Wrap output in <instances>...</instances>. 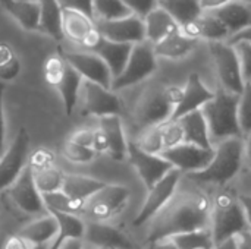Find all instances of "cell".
Instances as JSON below:
<instances>
[{"mask_svg": "<svg viewBox=\"0 0 251 249\" xmlns=\"http://www.w3.org/2000/svg\"><path fill=\"white\" fill-rule=\"evenodd\" d=\"M212 200L199 189H181L150 220L147 244L153 245L174 236L203 230L210 225Z\"/></svg>", "mask_w": 251, "mask_h": 249, "instance_id": "cell-1", "label": "cell"}, {"mask_svg": "<svg viewBox=\"0 0 251 249\" xmlns=\"http://www.w3.org/2000/svg\"><path fill=\"white\" fill-rule=\"evenodd\" d=\"M182 90L175 85L151 84L143 90L132 110L135 122L146 128L160 125L172 119Z\"/></svg>", "mask_w": 251, "mask_h": 249, "instance_id": "cell-2", "label": "cell"}, {"mask_svg": "<svg viewBox=\"0 0 251 249\" xmlns=\"http://www.w3.org/2000/svg\"><path fill=\"white\" fill-rule=\"evenodd\" d=\"M240 97L219 88L213 100L201 109L212 141L222 142L229 138H243L238 119Z\"/></svg>", "mask_w": 251, "mask_h": 249, "instance_id": "cell-3", "label": "cell"}, {"mask_svg": "<svg viewBox=\"0 0 251 249\" xmlns=\"http://www.w3.org/2000/svg\"><path fill=\"white\" fill-rule=\"evenodd\" d=\"M243 158H244L243 138L225 139L219 142V145L216 147L210 164L201 172L188 175V178L193 181L224 186L237 176V173L241 169Z\"/></svg>", "mask_w": 251, "mask_h": 249, "instance_id": "cell-4", "label": "cell"}, {"mask_svg": "<svg viewBox=\"0 0 251 249\" xmlns=\"http://www.w3.org/2000/svg\"><path fill=\"white\" fill-rule=\"evenodd\" d=\"M210 225L215 245L235 238L250 227L240 198L231 192H221L212 201Z\"/></svg>", "mask_w": 251, "mask_h": 249, "instance_id": "cell-5", "label": "cell"}, {"mask_svg": "<svg viewBox=\"0 0 251 249\" xmlns=\"http://www.w3.org/2000/svg\"><path fill=\"white\" fill-rule=\"evenodd\" d=\"M44 78L50 87H53L63 103L65 114L72 116L79 97V90L82 85V76L63 59L57 51L51 54L44 63Z\"/></svg>", "mask_w": 251, "mask_h": 249, "instance_id": "cell-6", "label": "cell"}, {"mask_svg": "<svg viewBox=\"0 0 251 249\" xmlns=\"http://www.w3.org/2000/svg\"><path fill=\"white\" fill-rule=\"evenodd\" d=\"M209 48L216 66L221 88L234 95H241L246 81L243 78L241 62L235 47L225 41H209Z\"/></svg>", "mask_w": 251, "mask_h": 249, "instance_id": "cell-7", "label": "cell"}, {"mask_svg": "<svg viewBox=\"0 0 251 249\" xmlns=\"http://www.w3.org/2000/svg\"><path fill=\"white\" fill-rule=\"evenodd\" d=\"M156 53L154 47L150 41H143L138 44H134L131 56L128 59V63L124 69V72L113 79L112 82V91H119L128 87H132L146 78H149L157 68L156 63Z\"/></svg>", "mask_w": 251, "mask_h": 249, "instance_id": "cell-8", "label": "cell"}, {"mask_svg": "<svg viewBox=\"0 0 251 249\" xmlns=\"http://www.w3.org/2000/svg\"><path fill=\"white\" fill-rule=\"evenodd\" d=\"M129 195L131 192L126 186L106 183L104 188L87 200L82 214L91 222H106L125 208Z\"/></svg>", "mask_w": 251, "mask_h": 249, "instance_id": "cell-9", "label": "cell"}, {"mask_svg": "<svg viewBox=\"0 0 251 249\" xmlns=\"http://www.w3.org/2000/svg\"><path fill=\"white\" fill-rule=\"evenodd\" d=\"M78 103L82 116H96L100 119L104 116H119L122 112V103L112 90L90 81H82Z\"/></svg>", "mask_w": 251, "mask_h": 249, "instance_id": "cell-10", "label": "cell"}, {"mask_svg": "<svg viewBox=\"0 0 251 249\" xmlns=\"http://www.w3.org/2000/svg\"><path fill=\"white\" fill-rule=\"evenodd\" d=\"M29 135L25 128H19L9 148L0 156V192L9 189L28 164Z\"/></svg>", "mask_w": 251, "mask_h": 249, "instance_id": "cell-11", "label": "cell"}, {"mask_svg": "<svg viewBox=\"0 0 251 249\" xmlns=\"http://www.w3.org/2000/svg\"><path fill=\"white\" fill-rule=\"evenodd\" d=\"M181 176H182V172H179L178 169H172L160 182H157L149 191V195H147L140 213L132 220V225L135 227L147 225L172 200V197L178 191Z\"/></svg>", "mask_w": 251, "mask_h": 249, "instance_id": "cell-12", "label": "cell"}, {"mask_svg": "<svg viewBox=\"0 0 251 249\" xmlns=\"http://www.w3.org/2000/svg\"><path fill=\"white\" fill-rule=\"evenodd\" d=\"M59 53L82 76L84 81L99 84L107 90L112 88V72L100 56L91 51H63L62 48Z\"/></svg>", "mask_w": 251, "mask_h": 249, "instance_id": "cell-13", "label": "cell"}, {"mask_svg": "<svg viewBox=\"0 0 251 249\" xmlns=\"http://www.w3.org/2000/svg\"><path fill=\"white\" fill-rule=\"evenodd\" d=\"M94 23L101 37L109 41L134 45L147 40L144 19L134 13L113 21H94Z\"/></svg>", "mask_w": 251, "mask_h": 249, "instance_id": "cell-14", "label": "cell"}, {"mask_svg": "<svg viewBox=\"0 0 251 249\" xmlns=\"http://www.w3.org/2000/svg\"><path fill=\"white\" fill-rule=\"evenodd\" d=\"M163 158H166L174 169H178L179 172H187L188 175L197 173L204 170L215 156V148H201L194 144H179L176 147H172L160 154Z\"/></svg>", "mask_w": 251, "mask_h": 249, "instance_id": "cell-15", "label": "cell"}, {"mask_svg": "<svg viewBox=\"0 0 251 249\" xmlns=\"http://www.w3.org/2000/svg\"><path fill=\"white\" fill-rule=\"evenodd\" d=\"M128 158L149 191L174 169V166L166 158L162 156L144 153L134 142L128 144Z\"/></svg>", "mask_w": 251, "mask_h": 249, "instance_id": "cell-16", "label": "cell"}, {"mask_svg": "<svg viewBox=\"0 0 251 249\" xmlns=\"http://www.w3.org/2000/svg\"><path fill=\"white\" fill-rule=\"evenodd\" d=\"M12 203L26 214H41L46 211V205L43 201L41 192L35 186L34 172L26 164L21 176L13 182V185L7 189Z\"/></svg>", "mask_w": 251, "mask_h": 249, "instance_id": "cell-17", "label": "cell"}, {"mask_svg": "<svg viewBox=\"0 0 251 249\" xmlns=\"http://www.w3.org/2000/svg\"><path fill=\"white\" fill-rule=\"evenodd\" d=\"M213 97H215V92H212L201 82L199 73H191L187 79L185 87L182 88L179 103L171 120H178L188 113L201 110L210 100H213Z\"/></svg>", "mask_w": 251, "mask_h": 249, "instance_id": "cell-18", "label": "cell"}, {"mask_svg": "<svg viewBox=\"0 0 251 249\" xmlns=\"http://www.w3.org/2000/svg\"><path fill=\"white\" fill-rule=\"evenodd\" d=\"M84 238L91 247L96 248L143 249L134 244L125 233L109 225H104L103 222H91L87 225Z\"/></svg>", "mask_w": 251, "mask_h": 249, "instance_id": "cell-19", "label": "cell"}, {"mask_svg": "<svg viewBox=\"0 0 251 249\" xmlns=\"http://www.w3.org/2000/svg\"><path fill=\"white\" fill-rule=\"evenodd\" d=\"M181 32L190 38H206L207 41H224L231 37L228 28L212 12H203L199 19L181 26Z\"/></svg>", "mask_w": 251, "mask_h": 249, "instance_id": "cell-20", "label": "cell"}, {"mask_svg": "<svg viewBox=\"0 0 251 249\" xmlns=\"http://www.w3.org/2000/svg\"><path fill=\"white\" fill-rule=\"evenodd\" d=\"M99 128L103 131L107 141V154L118 161L128 157V142L125 139V132L122 120L119 116H104L99 119Z\"/></svg>", "mask_w": 251, "mask_h": 249, "instance_id": "cell-21", "label": "cell"}, {"mask_svg": "<svg viewBox=\"0 0 251 249\" xmlns=\"http://www.w3.org/2000/svg\"><path fill=\"white\" fill-rule=\"evenodd\" d=\"M132 47H134L132 44L115 43V41H109V40L103 38L100 41V44L97 45V48L91 53H96L97 56H100L104 60V63L109 66L112 76L115 79L124 72V69L128 63V59L131 56Z\"/></svg>", "mask_w": 251, "mask_h": 249, "instance_id": "cell-22", "label": "cell"}, {"mask_svg": "<svg viewBox=\"0 0 251 249\" xmlns=\"http://www.w3.org/2000/svg\"><path fill=\"white\" fill-rule=\"evenodd\" d=\"M212 13L228 28L231 37L251 26V7L241 0L229 1Z\"/></svg>", "mask_w": 251, "mask_h": 249, "instance_id": "cell-23", "label": "cell"}, {"mask_svg": "<svg viewBox=\"0 0 251 249\" xmlns=\"http://www.w3.org/2000/svg\"><path fill=\"white\" fill-rule=\"evenodd\" d=\"M62 29H63V37H66L72 43L82 45L85 40L90 37V34L96 29V23L94 19L78 10L63 9Z\"/></svg>", "mask_w": 251, "mask_h": 249, "instance_id": "cell-24", "label": "cell"}, {"mask_svg": "<svg viewBox=\"0 0 251 249\" xmlns=\"http://www.w3.org/2000/svg\"><path fill=\"white\" fill-rule=\"evenodd\" d=\"M182 132H184V142L185 144H194L201 148H213L212 147V139L209 135V128L207 122L204 119V114L201 110L188 113L178 119Z\"/></svg>", "mask_w": 251, "mask_h": 249, "instance_id": "cell-25", "label": "cell"}, {"mask_svg": "<svg viewBox=\"0 0 251 249\" xmlns=\"http://www.w3.org/2000/svg\"><path fill=\"white\" fill-rule=\"evenodd\" d=\"M144 23L147 41L151 44H157L166 37L181 31V26L174 21V18L159 6L144 18Z\"/></svg>", "mask_w": 251, "mask_h": 249, "instance_id": "cell-26", "label": "cell"}, {"mask_svg": "<svg viewBox=\"0 0 251 249\" xmlns=\"http://www.w3.org/2000/svg\"><path fill=\"white\" fill-rule=\"evenodd\" d=\"M57 222V235L49 249H60L62 245L71 239H82L85 236V223L75 214H68L56 210H47Z\"/></svg>", "mask_w": 251, "mask_h": 249, "instance_id": "cell-27", "label": "cell"}, {"mask_svg": "<svg viewBox=\"0 0 251 249\" xmlns=\"http://www.w3.org/2000/svg\"><path fill=\"white\" fill-rule=\"evenodd\" d=\"M1 6L26 31H38L40 4L31 0H0Z\"/></svg>", "mask_w": 251, "mask_h": 249, "instance_id": "cell-28", "label": "cell"}, {"mask_svg": "<svg viewBox=\"0 0 251 249\" xmlns=\"http://www.w3.org/2000/svg\"><path fill=\"white\" fill-rule=\"evenodd\" d=\"M18 235L28 244H32V247L34 245H46L49 241L56 238L57 222L50 213H47L46 216L24 226Z\"/></svg>", "mask_w": 251, "mask_h": 249, "instance_id": "cell-29", "label": "cell"}, {"mask_svg": "<svg viewBox=\"0 0 251 249\" xmlns=\"http://www.w3.org/2000/svg\"><path fill=\"white\" fill-rule=\"evenodd\" d=\"M104 186L106 183L99 179H93L82 175H65L62 192L75 201L87 203L88 198H91Z\"/></svg>", "mask_w": 251, "mask_h": 249, "instance_id": "cell-30", "label": "cell"}, {"mask_svg": "<svg viewBox=\"0 0 251 249\" xmlns=\"http://www.w3.org/2000/svg\"><path fill=\"white\" fill-rule=\"evenodd\" d=\"M40 4V26L38 31L50 35L53 40H63L62 15L63 9L57 0H38Z\"/></svg>", "mask_w": 251, "mask_h": 249, "instance_id": "cell-31", "label": "cell"}, {"mask_svg": "<svg viewBox=\"0 0 251 249\" xmlns=\"http://www.w3.org/2000/svg\"><path fill=\"white\" fill-rule=\"evenodd\" d=\"M157 6L166 10L179 26H184L203 15L200 0H159Z\"/></svg>", "mask_w": 251, "mask_h": 249, "instance_id": "cell-32", "label": "cell"}, {"mask_svg": "<svg viewBox=\"0 0 251 249\" xmlns=\"http://www.w3.org/2000/svg\"><path fill=\"white\" fill-rule=\"evenodd\" d=\"M197 45V40L184 35L181 31L175 32L157 44H153L156 56L168 57V59H181L185 57L190 51H193Z\"/></svg>", "mask_w": 251, "mask_h": 249, "instance_id": "cell-33", "label": "cell"}, {"mask_svg": "<svg viewBox=\"0 0 251 249\" xmlns=\"http://www.w3.org/2000/svg\"><path fill=\"white\" fill-rule=\"evenodd\" d=\"M172 242L179 249H213L215 247L213 235H212V230L209 229L174 236Z\"/></svg>", "mask_w": 251, "mask_h": 249, "instance_id": "cell-34", "label": "cell"}, {"mask_svg": "<svg viewBox=\"0 0 251 249\" xmlns=\"http://www.w3.org/2000/svg\"><path fill=\"white\" fill-rule=\"evenodd\" d=\"M94 21H113L132 15L122 0H94Z\"/></svg>", "mask_w": 251, "mask_h": 249, "instance_id": "cell-35", "label": "cell"}, {"mask_svg": "<svg viewBox=\"0 0 251 249\" xmlns=\"http://www.w3.org/2000/svg\"><path fill=\"white\" fill-rule=\"evenodd\" d=\"M34 181H35V186L41 192V195L53 194V192L62 191L65 173L60 169H57L56 166H53L46 170L34 173Z\"/></svg>", "mask_w": 251, "mask_h": 249, "instance_id": "cell-36", "label": "cell"}, {"mask_svg": "<svg viewBox=\"0 0 251 249\" xmlns=\"http://www.w3.org/2000/svg\"><path fill=\"white\" fill-rule=\"evenodd\" d=\"M43 201L46 205V211L47 210H56V211L68 213V214H75V216L82 214V210L85 205V203L75 201V200L69 198L68 195H65L62 191L43 195Z\"/></svg>", "mask_w": 251, "mask_h": 249, "instance_id": "cell-37", "label": "cell"}, {"mask_svg": "<svg viewBox=\"0 0 251 249\" xmlns=\"http://www.w3.org/2000/svg\"><path fill=\"white\" fill-rule=\"evenodd\" d=\"M21 72V62L13 48L6 43H0V82L13 81Z\"/></svg>", "mask_w": 251, "mask_h": 249, "instance_id": "cell-38", "label": "cell"}, {"mask_svg": "<svg viewBox=\"0 0 251 249\" xmlns=\"http://www.w3.org/2000/svg\"><path fill=\"white\" fill-rule=\"evenodd\" d=\"M134 144L140 150H143L144 153L160 156L165 151V144H163V136H162L160 125L146 128L140 134V136L137 138V141Z\"/></svg>", "mask_w": 251, "mask_h": 249, "instance_id": "cell-39", "label": "cell"}, {"mask_svg": "<svg viewBox=\"0 0 251 249\" xmlns=\"http://www.w3.org/2000/svg\"><path fill=\"white\" fill-rule=\"evenodd\" d=\"M62 154L63 157L71 161V163H75V164H87V163H91L94 158H96V151L93 148H87V147H82L79 144H75L72 141H66L63 142L62 145Z\"/></svg>", "mask_w": 251, "mask_h": 249, "instance_id": "cell-40", "label": "cell"}, {"mask_svg": "<svg viewBox=\"0 0 251 249\" xmlns=\"http://www.w3.org/2000/svg\"><path fill=\"white\" fill-rule=\"evenodd\" d=\"M56 161V154L44 147H38L35 148L32 153H29L28 156V166L31 167V170L34 173L46 170L49 167H53Z\"/></svg>", "mask_w": 251, "mask_h": 249, "instance_id": "cell-41", "label": "cell"}, {"mask_svg": "<svg viewBox=\"0 0 251 249\" xmlns=\"http://www.w3.org/2000/svg\"><path fill=\"white\" fill-rule=\"evenodd\" d=\"M238 119L243 135L251 134V84H246L244 91L240 97Z\"/></svg>", "mask_w": 251, "mask_h": 249, "instance_id": "cell-42", "label": "cell"}, {"mask_svg": "<svg viewBox=\"0 0 251 249\" xmlns=\"http://www.w3.org/2000/svg\"><path fill=\"white\" fill-rule=\"evenodd\" d=\"M160 131L163 136L165 151L184 142V132L178 120H168L160 123Z\"/></svg>", "mask_w": 251, "mask_h": 249, "instance_id": "cell-43", "label": "cell"}, {"mask_svg": "<svg viewBox=\"0 0 251 249\" xmlns=\"http://www.w3.org/2000/svg\"><path fill=\"white\" fill-rule=\"evenodd\" d=\"M240 62H241V70H243V78L246 84H251V44L247 41H241L234 45Z\"/></svg>", "mask_w": 251, "mask_h": 249, "instance_id": "cell-44", "label": "cell"}, {"mask_svg": "<svg viewBox=\"0 0 251 249\" xmlns=\"http://www.w3.org/2000/svg\"><path fill=\"white\" fill-rule=\"evenodd\" d=\"M122 1L134 15L144 19L153 9L157 7L159 0H122Z\"/></svg>", "mask_w": 251, "mask_h": 249, "instance_id": "cell-45", "label": "cell"}, {"mask_svg": "<svg viewBox=\"0 0 251 249\" xmlns=\"http://www.w3.org/2000/svg\"><path fill=\"white\" fill-rule=\"evenodd\" d=\"M57 1L62 6V9L78 10V12L90 16L91 19H94V7H93L94 0H57Z\"/></svg>", "mask_w": 251, "mask_h": 249, "instance_id": "cell-46", "label": "cell"}, {"mask_svg": "<svg viewBox=\"0 0 251 249\" xmlns=\"http://www.w3.org/2000/svg\"><path fill=\"white\" fill-rule=\"evenodd\" d=\"M93 138H94V129H78L71 135L69 141L79 144L82 147L91 148L93 147Z\"/></svg>", "mask_w": 251, "mask_h": 249, "instance_id": "cell-47", "label": "cell"}, {"mask_svg": "<svg viewBox=\"0 0 251 249\" xmlns=\"http://www.w3.org/2000/svg\"><path fill=\"white\" fill-rule=\"evenodd\" d=\"M4 84L0 82V156L4 153V142H6V120H4Z\"/></svg>", "mask_w": 251, "mask_h": 249, "instance_id": "cell-48", "label": "cell"}, {"mask_svg": "<svg viewBox=\"0 0 251 249\" xmlns=\"http://www.w3.org/2000/svg\"><path fill=\"white\" fill-rule=\"evenodd\" d=\"M91 148L96 151V154L107 153V141H106V136L100 128L94 129V138H93V147Z\"/></svg>", "mask_w": 251, "mask_h": 249, "instance_id": "cell-49", "label": "cell"}, {"mask_svg": "<svg viewBox=\"0 0 251 249\" xmlns=\"http://www.w3.org/2000/svg\"><path fill=\"white\" fill-rule=\"evenodd\" d=\"M237 248L238 249H251V229H246L240 235L235 236Z\"/></svg>", "mask_w": 251, "mask_h": 249, "instance_id": "cell-50", "label": "cell"}, {"mask_svg": "<svg viewBox=\"0 0 251 249\" xmlns=\"http://www.w3.org/2000/svg\"><path fill=\"white\" fill-rule=\"evenodd\" d=\"M3 249H29V248H28V242H26V241H24L19 235H15V236H10V238L6 241V244H4Z\"/></svg>", "mask_w": 251, "mask_h": 249, "instance_id": "cell-51", "label": "cell"}, {"mask_svg": "<svg viewBox=\"0 0 251 249\" xmlns=\"http://www.w3.org/2000/svg\"><path fill=\"white\" fill-rule=\"evenodd\" d=\"M229 1H232V0H200V6H201L203 12H204V10L213 12V10H218V9L224 7V6L228 4Z\"/></svg>", "mask_w": 251, "mask_h": 249, "instance_id": "cell-52", "label": "cell"}, {"mask_svg": "<svg viewBox=\"0 0 251 249\" xmlns=\"http://www.w3.org/2000/svg\"><path fill=\"white\" fill-rule=\"evenodd\" d=\"M241 41H247V43H250L251 44V26L250 28H247V29L240 31L238 34H235V35H232V37H229L226 43H228L229 45H235V44H238V43H241Z\"/></svg>", "mask_w": 251, "mask_h": 249, "instance_id": "cell-53", "label": "cell"}, {"mask_svg": "<svg viewBox=\"0 0 251 249\" xmlns=\"http://www.w3.org/2000/svg\"><path fill=\"white\" fill-rule=\"evenodd\" d=\"M240 203L244 208V213H246V217H247V222H249V226L251 229V197L250 195H241Z\"/></svg>", "mask_w": 251, "mask_h": 249, "instance_id": "cell-54", "label": "cell"}, {"mask_svg": "<svg viewBox=\"0 0 251 249\" xmlns=\"http://www.w3.org/2000/svg\"><path fill=\"white\" fill-rule=\"evenodd\" d=\"M149 249H179V248L172 242V239H166V241H160V242H157V244L150 245V248Z\"/></svg>", "mask_w": 251, "mask_h": 249, "instance_id": "cell-55", "label": "cell"}, {"mask_svg": "<svg viewBox=\"0 0 251 249\" xmlns=\"http://www.w3.org/2000/svg\"><path fill=\"white\" fill-rule=\"evenodd\" d=\"M213 249H238V248H237L235 238H231V239H228V241H225V242H222V244L215 245Z\"/></svg>", "mask_w": 251, "mask_h": 249, "instance_id": "cell-56", "label": "cell"}, {"mask_svg": "<svg viewBox=\"0 0 251 249\" xmlns=\"http://www.w3.org/2000/svg\"><path fill=\"white\" fill-rule=\"evenodd\" d=\"M60 249H84V248H82V242H81V239H71V241L65 242Z\"/></svg>", "mask_w": 251, "mask_h": 249, "instance_id": "cell-57", "label": "cell"}, {"mask_svg": "<svg viewBox=\"0 0 251 249\" xmlns=\"http://www.w3.org/2000/svg\"><path fill=\"white\" fill-rule=\"evenodd\" d=\"M244 156L247 157L249 163L251 164V134L247 135V139L244 141Z\"/></svg>", "mask_w": 251, "mask_h": 249, "instance_id": "cell-58", "label": "cell"}, {"mask_svg": "<svg viewBox=\"0 0 251 249\" xmlns=\"http://www.w3.org/2000/svg\"><path fill=\"white\" fill-rule=\"evenodd\" d=\"M31 249H49V247H46V245H34Z\"/></svg>", "mask_w": 251, "mask_h": 249, "instance_id": "cell-59", "label": "cell"}, {"mask_svg": "<svg viewBox=\"0 0 251 249\" xmlns=\"http://www.w3.org/2000/svg\"><path fill=\"white\" fill-rule=\"evenodd\" d=\"M93 249H113V248H96V247H91Z\"/></svg>", "mask_w": 251, "mask_h": 249, "instance_id": "cell-60", "label": "cell"}, {"mask_svg": "<svg viewBox=\"0 0 251 249\" xmlns=\"http://www.w3.org/2000/svg\"><path fill=\"white\" fill-rule=\"evenodd\" d=\"M246 1H251V0H246Z\"/></svg>", "mask_w": 251, "mask_h": 249, "instance_id": "cell-61", "label": "cell"}]
</instances>
